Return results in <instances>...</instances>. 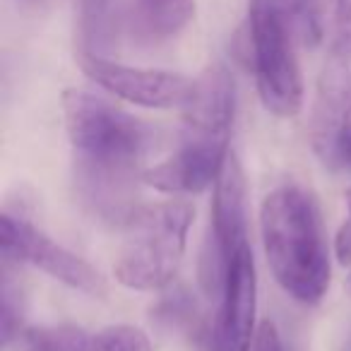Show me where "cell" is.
I'll return each instance as SVG.
<instances>
[{
    "label": "cell",
    "mask_w": 351,
    "mask_h": 351,
    "mask_svg": "<svg viewBox=\"0 0 351 351\" xmlns=\"http://www.w3.org/2000/svg\"><path fill=\"white\" fill-rule=\"evenodd\" d=\"M63 113L80 202L97 219L125 226L142 207L137 188L145 183L142 159L152 145V128L82 89L63 94Z\"/></svg>",
    "instance_id": "obj_1"
},
{
    "label": "cell",
    "mask_w": 351,
    "mask_h": 351,
    "mask_svg": "<svg viewBox=\"0 0 351 351\" xmlns=\"http://www.w3.org/2000/svg\"><path fill=\"white\" fill-rule=\"evenodd\" d=\"M181 145L161 164L145 169V186L171 195H197L217 183L229 159L236 116V84L224 63H210L183 104Z\"/></svg>",
    "instance_id": "obj_2"
},
{
    "label": "cell",
    "mask_w": 351,
    "mask_h": 351,
    "mask_svg": "<svg viewBox=\"0 0 351 351\" xmlns=\"http://www.w3.org/2000/svg\"><path fill=\"white\" fill-rule=\"evenodd\" d=\"M267 265L274 282L298 303H320L330 289L332 265L320 205L308 188L284 183L260 205Z\"/></svg>",
    "instance_id": "obj_3"
},
{
    "label": "cell",
    "mask_w": 351,
    "mask_h": 351,
    "mask_svg": "<svg viewBox=\"0 0 351 351\" xmlns=\"http://www.w3.org/2000/svg\"><path fill=\"white\" fill-rule=\"evenodd\" d=\"M195 210L188 200L142 205L123 229L113 277L132 291H161L173 282L186 255Z\"/></svg>",
    "instance_id": "obj_4"
},
{
    "label": "cell",
    "mask_w": 351,
    "mask_h": 351,
    "mask_svg": "<svg viewBox=\"0 0 351 351\" xmlns=\"http://www.w3.org/2000/svg\"><path fill=\"white\" fill-rule=\"evenodd\" d=\"M245 51L263 106L277 118H296L303 108V77L296 58V36L282 15L248 3Z\"/></svg>",
    "instance_id": "obj_5"
},
{
    "label": "cell",
    "mask_w": 351,
    "mask_h": 351,
    "mask_svg": "<svg viewBox=\"0 0 351 351\" xmlns=\"http://www.w3.org/2000/svg\"><path fill=\"white\" fill-rule=\"evenodd\" d=\"M311 145L325 166L351 171V32H337L322 63L311 113Z\"/></svg>",
    "instance_id": "obj_6"
},
{
    "label": "cell",
    "mask_w": 351,
    "mask_h": 351,
    "mask_svg": "<svg viewBox=\"0 0 351 351\" xmlns=\"http://www.w3.org/2000/svg\"><path fill=\"white\" fill-rule=\"evenodd\" d=\"M243 243H248V183L241 161L229 154L215 183L210 241L200 260V282L207 293H221L226 265Z\"/></svg>",
    "instance_id": "obj_7"
},
{
    "label": "cell",
    "mask_w": 351,
    "mask_h": 351,
    "mask_svg": "<svg viewBox=\"0 0 351 351\" xmlns=\"http://www.w3.org/2000/svg\"><path fill=\"white\" fill-rule=\"evenodd\" d=\"M0 245L3 260L12 265H32L49 277L63 282L65 287L82 291L87 296L104 298L108 293V284L87 260L63 248L53 239L36 229L22 217H0Z\"/></svg>",
    "instance_id": "obj_8"
},
{
    "label": "cell",
    "mask_w": 351,
    "mask_h": 351,
    "mask_svg": "<svg viewBox=\"0 0 351 351\" xmlns=\"http://www.w3.org/2000/svg\"><path fill=\"white\" fill-rule=\"evenodd\" d=\"M258 313V272L250 243H243L226 265L219 311L210 335L212 351H253Z\"/></svg>",
    "instance_id": "obj_9"
},
{
    "label": "cell",
    "mask_w": 351,
    "mask_h": 351,
    "mask_svg": "<svg viewBox=\"0 0 351 351\" xmlns=\"http://www.w3.org/2000/svg\"><path fill=\"white\" fill-rule=\"evenodd\" d=\"M80 70L116 99L142 108H176L191 97L193 80L169 70H147L116 63L111 58L75 53Z\"/></svg>",
    "instance_id": "obj_10"
},
{
    "label": "cell",
    "mask_w": 351,
    "mask_h": 351,
    "mask_svg": "<svg viewBox=\"0 0 351 351\" xmlns=\"http://www.w3.org/2000/svg\"><path fill=\"white\" fill-rule=\"evenodd\" d=\"M27 351H152L149 337L135 325H108L99 332L82 327H34L22 332Z\"/></svg>",
    "instance_id": "obj_11"
},
{
    "label": "cell",
    "mask_w": 351,
    "mask_h": 351,
    "mask_svg": "<svg viewBox=\"0 0 351 351\" xmlns=\"http://www.w3.org/2000/svg\"><path fill=\"white\" fill-rule=\"evenodd\" d=\"M125 36L137 46H159L186 32L195 20V0H128Z\"/></svg>",
    "instance_id": "obj_12"
},
{
    "label": "cell",
    "mask_w": 351,
    "mask_h": 351,
    "mask_svg": "<svg viewBox=\"0 0 351 351\" xmlns=\"http://www.w3.org/2000/svg\"><path fill=\"white\" fill-rule=\"evenodd\" d=\"M125 36L123 3L116 0H80L75 25V53L108 58Z\"/></svg>",
    "instance_id": "obj_13"
},
{
    "label": "cell",
    "mask_w": 351,
    "mask_h": 351,
    "mask_svg": "<svg viewBox=\"0 0 351 351\" xmlns=\"http://www.w3.org/2000/svg\"><path fill=\"white\" fill-rule=\"evenodd\" d=\"M255 5H263L284 17L296 41L308 49H315L325 36L322 27V0H248Z\"/></svg>",
    "instance_id": "obj_14"
},
{
    "label": "cell",
    "mask_w": 351,
    "mask_h": 351,
    "mask_svg": "<svg viewBox=\"0 0 351 351\" xmlns=\"http://www.w3.org/2000/svg\"><path fill=\"white\" fill-rule=\"evenodd\" d=\"M22 306H20V289H12V279L10 272L3 267V344H10L15 337L20 335V327H22Z\"/></svg>",
    "instance_id": "obj_15"
},
{
    "label": "cell",
    "mask_w": 351,
    "mask_h": 351,
    "mask_svg": "<svg viewBox=\"0 0 351 351\" xmlns=\"http://www.w3.org/2000/svg\"><path fill=\"white\" fill-rule=\"evenodd\" d=\"M159 313L161 317L171 322H191L193 315H195V303L188 298V293H173V296L164 298Z\"/></svg>",
    "instance_id": "obj_16"
},
{
    "label": "cell",
    "mask_w": 351,
    "mask_h": 351,
    "mask_svg": "<svg viewBox=\"0 0 351 351\" xmlns=\"http://www.w3.org/2000/svg\"><path fill=\"white\" fill-rule=\"evenodd\" d=\"M253 351H287L282 339V332L272 320H263L258 325V335H255Z\"/></svg>",
    "instance_id": "obj_17"
},
{
    "label": "cell",
    "mask_w": 351,
    "mask_h": 351,
    "mask_svg": "<svg viewBox=\"0 0 351 351\" xmlns=\"http://www.w3.org/2000/svg\"><path fill=\"white\" fill-rule=\"evenodd\" d=\"M335 253L341 265H351V219L339 226L335 236Z\"/></svg>",
    "instance_id": "obj_18"
},
{
    "label": "cell",
    "mask_w": 351,
    "mask_h": 351,
    "mask_svg": "<svg viewBox=\"0 0 351 351\" xmlns=\"http://www.w3.org/2000/svg\"><path fill=\"white\" fill-rule=\"evenodd\" d=\"M344 197H346V205H349V219H351V186H349V188H346Z\"/></svg>",
    "instance_id": "obj_19"
},
{
    "label": "cell",
    "mask_w": 351,
    "mask_h": 351,
    "mask_svg": "<svg viewBox=\"0 0 351 351\" xmlns=\"http://www.w3.org/2000/svg\"><path fill=\"white\" fill-rule=\"evenodd\" d=\"M346 291L351 293V272H349V277H346Z\"/></svg>",
    "instance_id": "obj_20"
},
{
    "label": "cell",
    "mask_w": 351,
    "mask_h": 351,
    "mask_svg": "<svg viewBox=\"0 0 351 351\" xmlns=\"http://www.w3.org/2000/svg\"><path fill=\"white\" fill-rule=\"evenodd\" d=\"M341 351H351V339L346 341V344H344V349H341Z\"/></svg>",
    "instance_id": "obj_21"
},
{
    "label": "cell",
    "mask_w": 351,
    "mask_h": 351,
    "mask_svg": "<svg viewBox=\"0 0 351 351\" xmlns=\"http://www.w3.org/2000/svg\"><path fill=\"white\" fill-rule=\"evenodd\" d=\"M322 8H325V0H322Z\"/></svg>",
    "instance_id": "obj_22"
}]
</instances>
